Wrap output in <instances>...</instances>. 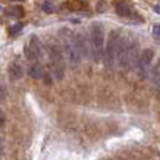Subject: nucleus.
I'll list each match as a JSON object with an SVG mask.
<instances>
[{
    "label": "nucleus",
    "instance_id": "f257e3e1",
    "mask_svg": "<svg viewBox=\"0 0 160 160\" xmlns=\"http://www.w3.org/2000/svg\"><path fill=\"white\" fill-rule=\"evenodd\" d=\"M138 44L132 40L121 38L119 50H118V60L123 68H131L138 65Z\"/></svg>",
    "mask_w": 160,
    "mask_h": 160
},
{
    "label": "nucleus",
    "instance_id": "20e7f679",
    "mask_svg": "<svg viewBox=\"0 0 160 160\" xmlns=\"http://www.w3.org/2000/svg\"><path fill=\"white\" fill-rule=\"evenodd\" d=\"M49 56H50V65H52V72L58 79L63 78L65 72V62H63V54L58 46H50L49 47Z\"/></svg>",
    "mask_w": 160,
    "mask_h": 160
},
{
    "label": "nucleus",
    "instance_id": "f3484780",
    "mask_svg": "<svg viewBox=\"0 0 160 160\" xmlns=\"http://www.w3.org/2000/svg\"><path fill=\"white\" fill-rule=\"evenodd\" d=\"M5 87H3V85H2V84H0V102H2V100H3V98H5Z\"/></svg>",
    "mask_w": 160,
    "mask_h": 160
},
{
    "label": "nucleus",
    "instance_id": "9b49d317",
    "mask_svg": "<svg viewBox=\"0 0 160 160\" xmlns=\"http://www.w3.org/2000/svg\"><path fill=\"white\" fill-rule=\"evenodd\" d=\"M116 13L119 16H129L131 10H129L126 3H119V5H116Z\"/></svg>",
    "mask_w": 160,
    "mask_h": 160
},
{
    "label": "nucleus",
    "instance_id": "39448f33",
    "mask_svg": "<svg viewBox=\"0 0 160 160\" xmlns=\"http://www.w3.org/2000/svg\"><path fill=\"white\" fill-rule=\"evenodd\" d=\"M65 52H66V56H68V60L71 62L72 66H78L79 62H81V54L77 49V44H75V38H73L72 34H69V37H65Z\"/></svg>",
    "mask_w": 160,
    "mask_h": 160
},
{
    "label": "nucleus",
    "instance_id": "2eb2a0df",
    "mask_svg": "<svg viewBox=\"0 0 160 160\" xmlns=\"http://www.w3.org/2000/svg\"><path fill=\"white\" fill-rule=\"evenodd\" d=\"M153 35L154 37H160V24H156L153 27Z\"/></svg>",
    "mask_w": 160,
    "mask_h": 160
},
{
    "label": "nucleus",
    "instance_id": "7ed1b4c3",
    "mask_svg": "<svg viewBox=\"0 0 160 160\" xmlns=\"http://www.w3.org/2000/svg\"><path fill=\"white\" fill-rule=\"evenodd\" d=\"M121 34L119 31H112L107 38L106 49H104V60H106L107 66H112L115 60L118 59V50H119V44H121Z\"/></svg>",
    "mask_w": 160,
    "mask_h": 160
},
{
    "label": "nucleus",
    "instance_id": "0eeeda50",
    "mask_svg": "<svg viewBox=\"0 0 160 160\" xmlns=\"http://www.w3.org/2000/svg\"><path fill=\"white\" fill-rule=\"evenodd\" d=\"M73 38H75V44H77V49H78V52H79V54H81V58H82V56L84 58L88 56L90 49H88V46H87L85 37H82V34H75Z\"/></svg>",
    "mask_w": 160,
    "mask_h": 160
},
{
    "label": "nucleus",
    "instance_id": "1a4fd4ad",
    "mask_svg": "<svg viewBox=\"0 0 160 160\" xmlns=\"http://www.w3.org/2000/svg\"><path fill=\"white\" fill-rule=\"evenodd\" d=\"M29 50L34 53V56L37 59L41 56V53H43V47H41V43L38 41V38L35 37V35H32L31 37V41H29Z\"/></svg>",
    "mask_w": 160,
    "mask_h": 160
},
{
    "label": "nucleus",
    "instance_id": "4468645a",
    "mask_svg": "<svg viewBox=\"0 0 160 160\" xmlns=\"http://www.w3.org/2000/svg\"><path fill=\"white\" fill-rule=\"evenodd\" d=\"M160 78V62L157 63V66L154 68V71H153V79H154V82L157 81Z\"/></svg>",
    "mask_w": 160,
    "mask_h": 160
},
{
    "label": "nucleus",
    "instance_id": "9d476101",
    "mask_svg": "<svg viewBox=\"0 0 160 160\" xmlns=\"http://www.w3.org/2000/svg\"><path fill=\"white\" fill-rule=\"evenodd\" d=\"M28 73L31 75L32 78H35V79H40V78H43L44 72H43V66L40 65V63H32L31 66H29L28 69Z\"/></svg>",
    "mask_w": 160,
    "mask_h": 160
},
{
    "label": "nucleus",
    "instance_id": "f03ea898",
    "mask_svg": "<svg viewBox=\"0 0 160 160\" xmlns=\"http://www.w3.org/2000/svg\"><path fill=\"white\" fill-rule=\"evenodd\" d=\"M90 52L92 59L98 62L104 56V31L102 24H92L90 29Z\"/></svg>",
    "mask_w": 160,
    "mask_h": 160
},
{
    "label": "nucleus",
    "instance_id": "dca6fc26",
    "mask_svg": "<svg viewBox=\"0 0 160 160\" xmlns=\"http://www.w3.org/2000/svg\"><path fill=\"white\" fill-rule=\"evenodd\" d=\"M21 28H22V25H21V24H18V25H16V27H12V28L9 29V31H10V32H12V34H15V32H18V31H19Z\"/></svg>",
    "mask_w": 160,
    "mask_h": 160
},
{
    "label": "nucleus",
    "instance_id": "ddd939ff",
    "mask_svg": "<svg viewBox=\"0 0 160 160\" xmlns=\"http://www.w3.org/2000/svg\"><path fill=\"white\" fill-rule=\"evenodd\" d=\"M41 9H43L46 13H53V12H54V6L52 5V3H49V2H44L43 5H41Z\"/></svg>",
    "mask_w": 160,
    "mask_h": 160
},
{
    "label": "nucleus",
    "instance_id": "4be33fe9",
    "mask_svg": "<svg viewBox=\"0 0 160 160\" xmlns=\"http://www.w3.org/2000/svg\"><path fill=\"white\" fill-rule=\"evenodd\" d=\"M10 2H25V0H10Z\"/></svg>",
    "mask_w": 160,
    "mask_h": 160
},
{
    "label": "nucleus",
    "instance_id": "423d86ee",
    "mask_svg": "<svg viewBox=\"0 0 160 160\" xmlns=\"http://www.w3.org/2000/svg\"><path fill=\"white\" fill-rule=\"evenodd\" d=\"M153 59H154V52L151 49H146L140 54V59H138V65H137V66L140 69L141 75H144V73L147 72V69L150 68Z\"/></svg>",
    "mask_w": 160,
    "mask_h": 160
},
{
    "label": "nucleus",
    "instance_id": "6ab92c4d",
    "mask_svg": "<svg viewBox=\"0 0 160 160\" xmlns=\"http://www.w3.org/2000/svg\"><path fill=\"white\" fill-rule=\"evenodd\" d=\"M154 12L160 15V5H156V6H154Z\"/></svg>",
    "mask_w": 160,
    "mask_h": 160
},
{
    "label": "nucleus",
    "instance_id": "412c9836",
    "mask_svg": "<svg viewBox=\"0 0 160 160\" xmlns=\"http://www.w3.org/2000/svg\"><path fill=\"white\" fill-rule=\"evenodd\" d=\"M156 84H157V87H159V90H160V78L157 79V81H156Z\"/></svg>",
    "mask_w": 160,
    "mask_h": 160
},
{
    "label": "nucleus",
    "instance_id": "aec40b11",
    "mask_svg": "<svg viewBox=\"0 0 160 160\" xmlns=\"http://www.w3.org/2000/svg\"><path fill=\"white\" fill-rule=\"evenodd\" d=\"M2 151H3V146H2V140H0V154H2Z\"/></svg>",
    "mask_w": 160,
    "mask_h": 160
},
{
    "label": "nucleus",
    "instance_id": "a211bd4d",
    "mask_svg": "<svg viewBox=\"0 0 160 160\" xmlns=\"http://www.w3.org/2000/svg\"><path fill=\"white\" fill-rule=\"evenodd\" d=\"M5 123V115H3V112L0 110V126Z\"/></svg>",
    "mask_w": 160,
    "mask_h": 160
},
{
    "label": "nucleus",
    "instance_id": "f8f14e48",
    "mask_svg": "<svg viewBox=\"0 0 160 160\" xmlns=\"http://www.w3.org/2000/svg\"><path fill=\"white\" fill-rule=\"evenodd\" d=\"M10 16H16V18H21L22 15H24V9L21 8V6H13V8H9L8 9Z\"/></svg>",
    "mask_w": 160,
    "mask_h": 160
},
{
    "label": "nucleus",
    "instance_id": "6e6552de",
    "mask_svg": "<svg viewBox=\"0 0 160 160\" xmlns=\"http://www.w3.org/2000/svg\"><path fill=\"white\" fill-rule=\"evenodd\" d=\"M8 72H9L10 81H18V79H21V78H22V75H24V68L21 66L19 63L13 62V63H10V65H9Z\"/></svg>",
    "mask_w": 160,
    "mask_h": 160
}]
</instances>
